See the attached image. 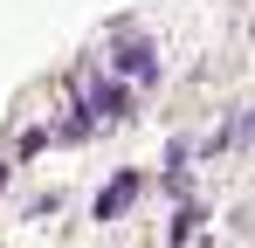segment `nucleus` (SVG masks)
<instances>
[{
	"label": "nucleus",
	"mask_w": 255,
	"mask_h": 248,
	"mask_svg": "<svg viewBox=\"0 0 255 248\" xmlns=\"http://www.w3.org/2000/svg\"><path fill=\"white\" fill-rule=\"evenodd\" d=\"M111 69L118 76H138V83H159V55H152V41H125L111 55Z\"/></svg>",
	"instance_id": "2"
},
{
	"label": "nucleus",
	"mask_w": 255,
	"mask_h": 248,
	"mask_svg": "<svg viewBox=\"0 0 255 248\" xmlns=\"http://www.w3.org/2000/svg\"><path fill=\"white\" fill-rule=\"evenodd\" d=\"M76 104H83L90 118H125L131 90H125L118 76H83V97H76Z\"/></svg>",
	"instance_id": "1"
},
{
	"label": "nucleus",
	"mask_w": 255,
	"mask_h": 248,
	"mask_svg": "<svg viewBox=\"0 0 255 248\" xmlns=\"http://www.w3.org/2000/svg\"><path fill=\"white\" fill-rule=\"evenodd\" d=\"M138 186H145L138 172H118V179H111V186L97 193V221H118V214H125V207L138 200Z\"/></svg>",
	"instance_id": "3"
},
{
	"label": "nucleus",
	"mask_w": 255,
	"mask_h": 248,
	"mask_svg": "<svg viewBox=\"0 0 255 248\" xmlns=\"http://www.w3.org/2000/svg\"><path fill=\"white\" fill-rule=\"evenodd\" d=\"M200 221H207V214H200V207L186 200V207H179V214H172V242H186V235H193V228H200Z\"/></svg>",
	"instance_id": "4"
}]
</instances>
